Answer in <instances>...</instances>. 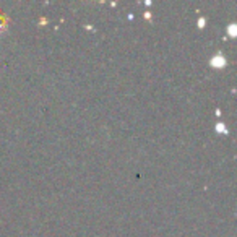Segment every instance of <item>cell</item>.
<instances>
[{
	"mask_svg": "<svg viewBox=\"0 0 237 237\" xmlns=\"http://www.w3.org/2000/svg\"><path fill=\"white\" fill-rule=\"evenodd\" d=\"M213 65V67H216V68H221V67H224L226 65V59L222 55H216V57H213L211 59V62H209Z\"/></svg>",
	"mask_w": 237,
	"mask_h": 237,
	"instance_id": "1",
	"label": "cell"
},
{
	"mask_svg": "<svg viewBox=\"0 0 237 237\" xmlns=\"http://www.w3.org/2000/svg\"><path fill=\"white\" fill-rule=\"evenodd\" d=\"M216 130L219 131V133H226V131H227L226 130V125H222V124H218L216 125Z\"/></svg>",
	"mask_w": 237,
	"mask_h": 237,
	"instance_id": "2",
	"label": "cell"
},
{
	"mask_svg": "<svg viewBox=\"0 0 237 237\" xmlns=\"http://www.w3.org/2000/svg\"><path fill=\"white\" fill-rule=\"evenodd\" d=\"M227 31H229V34H231V36H235V24H231Z\"/></svg>",
	"mask_w": 237,
	"mask_h": 237,
	"instance_id": "3",
	"label": "cell"
},
{
	"mask_svg": "<svg viewBox=\"0 0 237 237\" xmlns=\"http://www.w3.org/2000/svg\"><path fill=\"white\" fill-rule=\"evenodd\" d=\"M198 24H200V28H203V24H205V20H203V18H200V20H198Z\"/></svg>",
	"mask_w": 237,
	"mask_h": 237,
	"instance_id": "4",
	"label": "cell"
}]
</instances>
